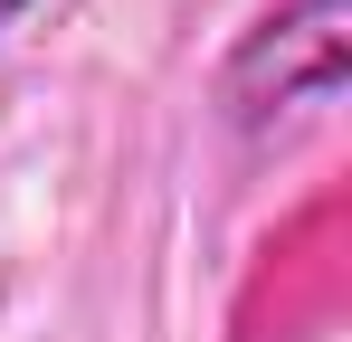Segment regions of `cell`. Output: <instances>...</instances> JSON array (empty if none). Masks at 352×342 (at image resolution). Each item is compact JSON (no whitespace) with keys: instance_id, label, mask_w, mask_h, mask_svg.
Wrapping results in <instances>:
<instances>
[{"instance_id":"cell-2","label":"cell","mask_w":352,"mask_h":342,"mask_svg":"<svg viewBox=\"0 0 352 342\" xmlns=\"http://www.w3.org/2000/svg\"><path fill=\"white\" fill-rule=\"evenodd\" d=\"M19 10H29V0H0V29H10V19H19Z\"/></svg>"},{"instance_id":"cell-1","label":"cell","mask_w":352,"mask_h":342,"mask_svg":"<svg viewBox=\"0 0 352 342\" xmlns=\"http://www.w3.org/2000/svg\"><path fill=\"white\" fill-rule=\"evenodd\" d=\"M343 57H352V0H286V10H267L229 48L219 114H229L238 133L276 143V133L314 124V114L343 95Z\"/></svg>"}]
</instances>
